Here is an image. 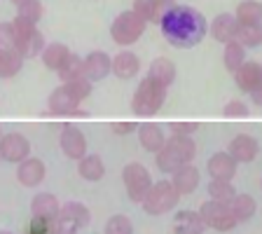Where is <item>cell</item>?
<instances>
[{
    "mask_svg": "<svg viewBox=\"0 0 262 234\" xmlns=\"http://www.w3.org/2000/svg\"><path fill=\"white\" fill-rule=\"evenodd\" d=\"M162 35L169 40V45L178 49L196 47L206 38V19L194 7L176 5L162 16Z\"/></svg>",
    "mask_w": 262,
    "mask_h": 234,
    "instance_id": "1",
    "label": "cell"
},
{
    "mask_svg": "<svg viewBox=\"0 0 262 234\" xmlns=\"http://www.w3.org/2000/svg\"><path fill=\"white\" fill-rule=\"evenodd\" d=\"M194 155L196 145L192 141V136H171L157 153V166L164 174H173L176 169L190 164L194 159Z\"/></svg>",
    "mask_w": 262,
    "mask_h": 234,
    "instance_id": "2",
    "label": "cell"
},
{
    "mask_svg": "<svg viewBox=\"0 0 262 234\" xmlns=\"http://www.w3.org/2000/svg\"><path fill=\"white\" fill-rule=\"evenodd\" d=\"M164 98H166V87L145 77V80H141L136 94L131 98V110L141 117H150V115L159 113V108L164 105Z\"/></svg>",
    "mask_w": 262,
    "mask_h": 234,
    "instance_id": "3",
    "label": "cell"
},
{
    "mask_svg": "<svg viewBox=\"0 0 262 234\" xmlns=\"http://www.w3.org/2000/svg\"><path fill=\"white\" fill-rule=\"evenodd\" d=\"M180 195L176 192V187L171 185V180H159L152 183V187L147 190V195L143 197V211L150 213V216H162V213H169L171 208H176Z\"/></svg>",
    "mask_w": 262,
    "mask_h": 234,
    "instance_id": "4",
    "label": "cell"
},
{
    "mask_svg": "<svg viewBox=\"0 0 262 234\" xmlns=\"http://www.w3.org/2000/svg\"><path fill=\"white\" fill-rule=\"evenodd\" d=\"M143 33H145V22H143L134 10L122 12V14L113 22V26H110L113 40L117 45H122V47H124V45H134Z\"/></svg>",
    "mask_w": 262,
    "mask_h": 234,
    "instance_id": "5",
    "label": "cell"
},
{
    "mask_svg": "<svg viewBox=\"0 0 262 234\" xmlns=\"http://www.w3.org/2000/svg\"><path fill=\"white\" fill-rule=\"evenodd\" d=\"M122 180H124L126 195H129L131 202H143V197L147 195V190L152 187V178H150V171L138 162H131L124 166L122 171Z\"/></svg>",
    "mask_w": 262,
    "mask_h": 234,
    "instance_id": "6",
    "label": "cell"
},
{
    "mask_svg": "<svg viewBox=\"0 0 262 234\" xmlns=\"http://www.w3.org/2000/svg\"><path fill=\"white\" fill-rule=\"evenodd\" d=\"M199 218L204 220L206 227H213L218 232H229L236 227V218L229 211V204H220V202H204L199 208Z\"/></svg>",
    "mask_w": 262,
    "mask_h": 234,
    "instance_id": "7",
    "label": "cell"
},
{
    "mask_svg": "<svg viewBox=\"0 0 262 234\" xmlns=\"http://www.w3.org/2000/svg\"><path fill=\"white\" fill-rule=\"evenodd\" d=\"M59 143H61V150H63L66 157L80 162V159L87 155V138H84V134H82L75 124H63Z\"/></svg>",
    "mask_w": 262,
    "mask_h": 234,
    "instance_id": "8",
    "label": "cell"
},
{
    "mask_svg": "<svg viewBox=\"0 0 262 234\" xmlns=\"http://www.w3.org/2000/svg\"><path fill=\"white\" fill-rule=\"evenodd\" d=\"M31 155V143L26 136L21 134H7V136H0V159H7V162H24V159Z\"/></svg>",
    "mask_w": 262,
    "mask_h": 234,
    "instance_id": "9",
    "label": "cell"
},
{
    "mask_svg": "<svg viewBox=\"0 0 262 234\" xmlns=\"http://www.w3.org/2000/svg\"><path fill=\"white\" fill-rule=\"evenodd\" d=\"M110 56L105 52H92L82 59V75L89 82H98L110 75Z\"/></svg>",
    "mask_w": 262,
    "mask_h": 234,
    "instance_id": "10",
    "label": "cell"
},
{
    "mask_svg": "<svg viewBox=\"0 0 262 234\" xmlns=\"http://www.w3.org/2000/svg\"><path fill=\"white\" fill-rule=\"evenodd\" d=\"M80 103L82 101H77V98L66 89V84L56 87L54 92L49 94V113H54V115H82Z\"/></svg>",
    "mask_w": 262,
    "mask_h": 234,
    "instance_id": "11",
    "label": "cell"
},
{
    "mask_svg": "<svg viewBox=\"0 0 262 234\" xmlns=\"http://www.w3.org/2000/svg\"><path fill=\"white\" fill-rule=\"evenodd\" d=\"M45 174H47L45 162L38 157H26L24 162H19V169H16V178L26 187H38L45 180Z\"/></svg>",
    "mask_w": 262,
    "mask_h": 234,
    "instance_id": "12",
    "label": "cell"
},
{
    "mask_svg": "<svg viewBox=\"0 0 262 234\" xmlns=\"http://www.w3.org/2000/svg\"><path fill=\"white\" fill-rule=\"evenodd\" d=\"M173 7V0H134V12L141 16L143 22L159 24L162 16Z\"/></svg>",
    "mask_w": 262,
    "mask_h": 234,
    "instance_id": "13",
    "label": "cell"
},
{
    "mask_svg": "<svg viewBox=\"0 0 262 234\" xmlns=\"http://www.w3.org/2000/svg\"><path fill=\"white\" fill-rule=\"evenodd\" d=\"M227 153L236 159V164H248L257 157V153H260V143H257L253 136H248V134H239L234 141L229 143Z\"/></svg>",
    "mask_w": 262,
    "mask_h": 234,
    "instance_id": "14",
    "label": "cell"
},
{
    "mask_svg": "<svg viewBox=\"0 0 262 234\" xmlns=\"http://www.w3.org/2000/svg\"><path fill=\"white\" fill-rule=\"evenodd\" d=\"M234 80L244 94H253L262 84V66L255 61H244V66L234 73Z\"/></svg>",
    "mask_w": 262,
    "mask_h": 234,
    "instance_id": "15",
    "label": "cell"
},
{
    "mask_svg": "<svg viewBox=\"0 0 262 234\" xmlns=\"http://www.w3.org/2000/svg\"><path fill=\"white\" fill-rule=\"evenodd\" d=\"M236 159L229 153H215L208 159V174L213 180H232L236 174Z\"/></svg>",
    "mask_w": 262,
    "mask_h": 234,
    "instance_id": "16",
    "label": "cell"
},
{
    "mask_svg": "<svg viewBox=\"0 0 262 234\" xmlns=\"http://www.w3.org/2000/svg\"><path fill=\"white\" fill-rule=\"evenodd\" d=\"M138 141L141 145L145 147L147 153H155L157 155L162 150V145L166 143V136H164V129L155 122H145V124L138 126Z\"/></svg>",
    "mask_w": 262,
    "mask_h": 234,
    "instance_id": "17",
    "label": "cell"
},
{
    "mask_svg": "<svg viewBox=\"0 0 262 234\" xmlns=\"http://www.w3.org/2000/svg\"><path fill=\"white\" fill-rule=\"evenodd\" d=\"M171 185L176 187L178 195H192L199 187V169H194L192 164H185V166L176 169Z\"/></svg>",
    "mask_w": 262,
    "mask_h": 234,
    "instance_id": "18",
    "label": "cell"
},
{
    "mask_svg": "<svg viewBox=\"0 0 262 234\" xmlns=\"http://www.w3.org/2000/svg\"><path fill=\"white\" fill-rule=\"evenodd\" d=\"M56 220L71 223V225H75V227L80 229V227H87V225H89V220H92V213H89V208L84 206V204L68 202V204H63V206L59 208V216H56Z\"/></svg>",
    "mask_w": 262,
    "mask_h": 234,
    "instance_id": "19",
    "label": "cell"
},
{
    "mask_svg": "<svg viewBox=\"0 0 262 234\" xmlns=\"http://www.w3.org/2000/svg\"><path fill=\"white\" fill-rule=\"evenodd\" d=\"M138 71H141V61H138L136 54H131V52H120V54L110 61V73H115L120 80H131Z\"/></svg>",
    "mask_w": 262,
    "mask_h": 234,
    "instance_id": "20",
    "label": "cell"
},
{
    "mask_svg": "<svg viewBox=\"0 0 262 234\" xmlns=\"http://www.w3.org/2000/svg\"><path fill=\"white\" fill-rule=\"evenodd\" d=\"M171 227H173V234H204L206 225H204V220L199 218V213L180 211V213H176Z\"/></svg>",
    "mask_w": 262,
    "mask_h": 234,
    "instance_id": "21",
    "label": "cell"
},
{
    "mask_svg": "<svg viewBox=\"0 0 262 234\" xmlns=\"http://www.w3.org/2000/svg\"><path fill=\"white\" fill-rule=\"evenodd\" d=\"M236 28L239 24H236L234 14H218L211 22V35L218 42H232L236 38Z\"/></svg>",
    "mask_w": 262,
    "mask_h": 234,
    "instance_id": "22",
    "label": "cell"
},
{
    "mask_svg": "<svg viewBox=\"0 0 262 234\" xmlns=\"http://www.w3.org/2000/svg\"><path fill=\"white\" fill-rule=\"evenodd\" d=\"M59 202H56L54 195L49 192H42V195H35L31 202V211L35 218H45V220H56L59 216Z\"/></svg>",
    "mask_w": 262,
    "mask_h": 234,
    "instance_id": "23",
    "label": "cell"
},
{
    "mask_svg": "<svg viewBox=\"0 0 262 234\" xmlns=\"http://www.w3.org/2000/svg\"><path fill=\"white\" fill-rule=\"evenodd\" d=\"M147 77L155 82H159L162 87L169 89V84L176 80V66L173 61L164 59V56H159V59L152 61V66H150V71H147Z\"/></svg>",
    "mask_w": 262,
    "mask_h": 234,
    "instance_id": "24",
    "label": "cell"
},
{
    "mask_svg": "<svg viewBox=\"0 0 262 234\" xmlns=\"http://www.w3.org/2000/svg\"><path fill=\"white\" fill-rule=\"evenodd\" d=\"M229 211L236 218V223H246L251 220L257 211V204L251 195H234V199L229 202Z\"/></svg>",
    "mask_w": 262,
    "mask_h": 234,
    "instance_id": "25",
    "label": "cell"
},
{
    "mask_svg": "<svg viewBox=\"0 0 262 234\" xmlns=\"http://www.w3.org/2000/svg\"><path fill=\"white\" fill-rule=\"evenodd\" d=\"M68 56H71V49L66 47V45H61V42H52V45H47V47L42 49L45 66H47L49 71H56V73H59L61 66L68 61Z\"/></svg>",
    "mask_w": 262,
    "mask_h": 234,
    "instance_id": "26",
    "label": "cell"
},
{
    "mask_svg": "<svg viewBox=\"0 0 262 234\" xmlns=\"http://www.w3.org/2000/svg\"><path fill=\"white\" fill-rule=\"evenodd\" d=\"M77 171H80V176L84 180H101L105 174V164L103 159L98 157V155H84V157L80 159V166H77Z\"/></svg>",
    "mask_w": 262,
    "mask_h": 234,
    "instance_id": "27",
    "label": "cell"
},
{
    "mask_svg": "<svg viewBox=\"0 0 262 234\" xmlns=\"http://www.w3.org/2000/svg\"><path fill=\"white\" fill-rule=\"evenodd\" d=\"M14 49L19 52V54L24 56V59H31V56H38L40 52L45 49V38H42V33L35 28L33 33H28L24 40H19V42L14 45Z\"/></svg>",
    "mask_w": 262,
    "mask_h": 234,
    "instance_id": "28",
    "label": "cell"
},
{
    "mask_svg": "<svg viewBox=\"0 0 262 234\" xmlns=\"http://www.w3.org/2000/svg\"><path fill=\"white\" fill-rule=\"evenodd\" d=\"M234 40L241 47H260L262 45V24H239Z\"/></svg>",
    "mask_w": 262,
    "mask_h": 234,
    "instance_id": "29",
    "label": "cell"
},
{
    "mask_svg": "<svg viewBox=\"0 0 262 234\" xmlns=\"http://www.w3.org/2000/svg\"><path fill=\"white\" fill-rule=\"evenodd\" d=\"M24 56L16 49H0V77H14L21 71Z\"/></svg>",
    "mask_w": 262,
    "mask_h": 234,
    "instance_id": "30",
    "label": "cell"
},
{
    "mask_svg": "<svg viewBox=\"0 0 262 234\" xmlns=\"http://www.w3.org/2000/svg\"><path fill=\"white\" fill-rule=\"evenodd\" d=\"M234 19H236V24H260L262 22V3H257V0H244V3L236 7Z\"/></svg>",
    "mask_w": 262,
    "mask_h": 234,
    "instance_id": "31",
    "label": "cell"
},
{
    "mask_svg": "<svg viewBox=\"0 0 262 234\" xmlns=\"http://www.w3.org/2000/svg\"><path fill=\"white\" fill-rule=\"evenodd\" d=\"M223 61H225V68H227V71L236 73L241 66H244V61H246V47H241L236 40L227 42V45H225V56H223Z\"/></svg>",
    "mask_w": 262,
    "mask_h": 234,
    "instance_id": "32",
    "label": "cell"
},
{
    "mask_svg": "<svg viewBox=\"0 0 262 234\" xmlns=\"http://www.w3.org/2000/svg\"><path fill=\"white\" fill-rule=\"evenodd\" d=\"M208 195H211V202L229 204L234 199L236 190L232 187V180H211L208 183Z\"/></svg>",
    "mask_w": 262,
    "mask_h": 234,
    "instance_id": "33",
    "label": "cell"
},
{
    "mask_svg": "<svg viewBox=\"0 0 262 234\" xmlns=\"http://www.w3.org/2000/svg\"><path fill=\"white\" fill-rule=\"evenodd\" d=\"M19 7V14L16 16H21V19H26V22L31 24H38L40 19H42V3L40 0H26V3H21V5H16Z\"/></svg>",
    "mask_w": 262,
    "mask_h": 234,
    "instance_id": "34",
    "label": "cell"
},
{
    "mask_svg": "<svg viewBox=\"0 0 262 234\" xmlns=\"http://www.w3.org/2000/svg\"><path fill=\"white\" fill-rule=\"evenodd\" d=\"M63 84H66V89L77 98V101H84V98L92 94V82H89L84 75L75 77V80H68V82H63Z\"/></svg>",
    "mask_w": 262,
    "mask_h": 234,
    "instance_id": "35",
    "label": "cell"
},
{
    "mask_svg": "<svg viewBox=\"0 0 262 234\" xmlns=\"http://www.w3.org/2000/svg\"><path fill=\"white\" fill-rule=\"evenodd\" d=\"M59 75H61V80H63V82L80 77V75H82V59H80V56H75V54L68 56V61L61 66Z\"/></svg>",
    "mask_w": 262,
    "mask_h": 234,
    "instance_id": "36",
    "label": "cell"
},
{
    "mask_svg": "<svg viewBox=\"0 0 262 234\" xmlns=\"http://www.w3.org/2000/svg\"><path fill=\"white\" fill-rule=\"evenodd\" d=\"M105 234H134V225L126 216H113L105 223Z\"/></svg>",
    "mask_w": 262,
    "mask_h": 234,
    "instance_id": "37",
    "label": "cell"
},
{
    "mask_svg": "<svg viewBox=\"0 0 262 234\" xmlns=\"http://www.w3.org/2000/svg\"><path fill=\"white\" fill-rule=\"evenodd\" d=\"M52 227H54V220H45L33 216L31 223L26 225V234H52Z\"/></svg>",
    "mask_w": 262,
    "mask_h": 234,
    "instance_id": "38",
    "label": "cell"
},
{
    "mask_svg": "<svg viewBox=\"0 0 262 234\" xmlns=\"http://www.w3.org/2000/svg\"><path fill=\"white\" fill-rule=\"evenodd\" d=\"M0 47L3 49H14V31H12L10 22L0 24Z\"/></svg>",
    "mask_w": 262,
    "mask_h": 234,
    "instance_id": "39",
    "label": "cell"
},
{
    "mask_svg": "<svg viewBox=\"0 0 262 234\" xmlns=\"http://www.w3.org/2000/svg\"><path fill=\"white\" fill-rule=\"evenodd\" d=\"M225 117H246V115H248V108H246V103L244 101H229L227 105H225Z\"/></svg>",
    "mask_w": 262,
    "mask_h": 234,
    "instance_id": "40",
    "label": "cell"
},
{
    "mask_svg": "<svg viewBox=\"0 0 262 234\" xmlns=\"http://www.w3.org/2000/svg\"><path fill=\"white\" fill-rule=\"evenodd\" d=\"M196 129H199L196 122H173V124H171L173 136H192Z\"/></svg>",
    "mask_w": 262,
    "mask_h": 234,
    "instance_id": "41",
    "label": "cell"
},
{
    "mask_svg": "<svg viewBox=\"0 0 262 234\" xmlns=\"http://www.w3.org/2000/svg\"><path fill=\"white\" fill-rule=\"evenodd\" d=\"M52 234H77V227L71 223H63V220H54Z\"/></svg>",
    "mask_w": 262,
    "mask_h": 234,
    "instance_id": "42",
    "label": "cell"
},
{
    "mask_svg": "<svg viewBox=\"0 0 262 234\" xmlns=\"http://www.w3.org/2000/svg\"><path fill=\"white\" fill-rule=\"evenodd\" d=\"M134 129H138L134 122H115V124H113V131H115V134H131Z\"/></svg>",
    "mask_w": 262,
    "mask_h": 234,
    "instance_id": "43",
    "label": "cell"
},
{
    "mask_svg": "<svg viewBox=\"0 0 262 234\" xmlns=\"http://www.w3.org/2000/svg\"><path fill=\"white\" fill-rule=\"evenodd\" d=\"M251 96H253V103H255V105H262V84L251 94Z\"/></svg>",
    "mask_w": 262,
    "mask_h": 234,
    "instance_id": "44",
    "label": "cell"
},
{
    "mask_svg": "<svg viewBox=\"0 0 262 234\" xmlns=\"http://www.w3.org/2000/svg\"><path fill=\"white\" fill-rule=\"evenodd\" d=\"M12 3H14V5H21V3H26V0H12Z\"/></svg>",
    "mask_w": 262,
    "mask_h": 234,
    "instance_id": "45",
    "label": "cell"
},
{
    "mask_svg": "<svg viewBox=\"0 0 262 234\" xmlns=\"http://www.w3.org/2000/svg\"><path fill=\"white\" fill-rule=\"evenodd\" d=\"M0 234H12V232H0Z\"/></svg>",
    "mask_w": 262,
    "mask_h": 234,
    "instance_id": "46",
    "label": "cell"
},
{
    "mask_svg": "<svg viewBox=\"0 0 262 234\" xmlns=\"http://www.w3.org/2000/svg\"><path fill=\"white\" fill-rule=\"evenodd\" d=\"M0 136H3V131H0Z\"/></svg>",
    "mask_w": 262,
    "mask_h": 234,
    "instance_id": "47",
    "label": "cell"
},
{
    "mask_svg": "<svg viewBox=\"0 0 262 234\" xmlns=\"http://www.w3.org/2000/svg\"><path fill=\"white\" fill-rule=\"evenodd\" d=\"M0 49H3V47H0Z\"/></svg>",
    "mask_w": 262,
    "mask_h": 234,
    "instance_id": "48",
    "label": "cell"
}]
</instances>
